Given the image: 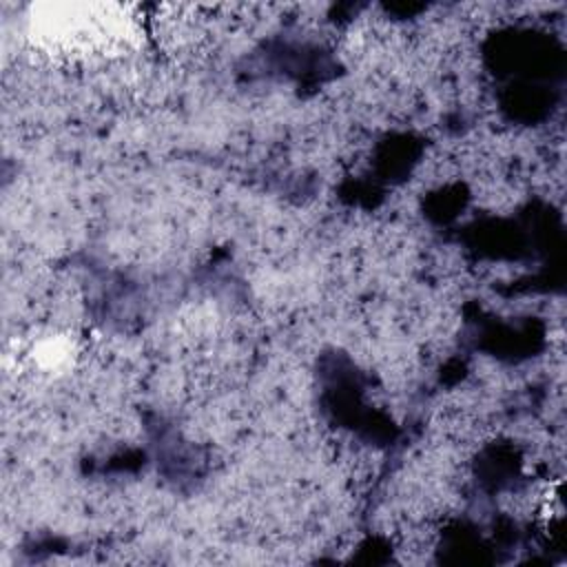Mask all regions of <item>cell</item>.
Here are the masks:
<instances>
[{
    "mask_svg": "<svg viewBox=\"0 0 567 567\" xmlns=\"http://www.w3.org/2000/svg\"><path fill=\"white\" fill-rule=\"evenodd\" d=\"M31 35L55 53H111L128 44L133 22L117 7L47 2L31 13Z\"/></svg>",
    "mask_w": 567,
    "mask_h": 567,
    "instance_id": "1",
    "label": "cell"
}]
</instances>
